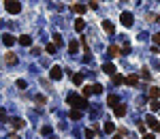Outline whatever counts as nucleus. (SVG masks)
Masks as SVG:
<instances>
[{
  "mask_svg": "<svg viewBox=\"0 0 160 139\" xmlns=\"http://www.w3.org/2000/svg\"><path fill=\"white\" fill-rule=\"evenodd\" d=\"M66 101H68V105H73L75 109H85V107H88V101H85V96L68 94V96H66Z\"/></svg>",
  "mask_w": 160,
  "mask_h": 139,
  "instance_id": "1",
  "label": "nucleus"
},
{
  "mask_svg": "<svg viewBox=\"0 0 160 139\" xmlns=\"http://www.w3.org/2000/svg\"><path fill=\"white\" fill-rule=\"evenodd\" d=\"M4 9H6V13H11V15H17V13L21 11V4H19L17 0H6V2H4Z\"/></svg>",
  "mask_w": 160,
  "mask_h": 139,
  "instance_id": "2",
  "label": "nucleus"
},
{
  "mask_svg": "<svg viewBox=\"0 0 160 139\" xmlns=\"http://www.w3.org/2000/svg\"><path fill=\"white\" fill-rule=\"evenodd\" d=\"M145 126H150L154 133H160V122L154 118V116H147V118H145Z\"/></svg>",
  "mask_w": 160,
  "mask_h": 139,
  "instance_id": "3",
  "label": "nucleus"
},
{
  "mask_svg": "<svg viewBox=\"0 0 160 139\" xmlns=\"http://www.w3.org/2000/svg\"><path fill=\"white\" fill-rule=\"evenodd\" d=\"M49 77H51V79H62V77H64V69H62V66H51Z\"/></svg>",
  "mask_w": 160,
  "mask_h": 139,
  "instance_id": "4",
  "label": "nucleus"
},
{
  "mask_svg": "<svg viewBox=\"0 0 160 139\" xmlns=\"http://www.w3.org/2000/svg\"><path fill=\"white\" fill-rule=\"evenodd\" d=\"M120 22L126 26V28H130V26L135 24V17H132V13H126V11H124V13H122V17H120Z\"/></svg>",
  "mask_w": 160,
  "mask_h": 139,
  "instance_id": "5",
  "label": "nucleus"
},
{
  "mask_svg": "<svg viewBox=\"0 0 160 139\" xmlns=\"http://www.w3.org/2000/svg\"><path fill=\"white\" fill-rule=\"evenodd\" d=\"M15 41H17V39H15L13 34H9V32H4V34H2V43H4V45H6V47L15 45Z\"/></svg>",
  "mask_w": 160,
  "mask_h": 139,
  "instance_id": "6",
  "label": "nucleus"
},
{
  "mask_svg": "<svg viewBox=\"0 0 160 139\" xmlns=\"http://www.w3.org/2000/svg\"><path fill=\"white\" fill-rule=\"evenodd\" d=\"M124 84H126V86H132V88L139 86V75H128V77L124 79Z\"/></svg>",
  "mask_w": 160,
  "mask_h": 139,
  "instance_id": "7",
  "label": "nucleus"
},
{
  "mask_svg": "<svg viewBox=\"0 0 160 139\" xmlns=\"http://www.w3.org/2000/svg\"><path fill=\"white\" fill-rule=\"evenodd\" d=\"M17 43H19V45H24V47H30V45H32V39H30L28 34H21V37L17 39Z\"/></svg>",
  "mask_w": 160,
  "mask_h": 139,
  "instance_id": "8",
  "label": "nucleus"
},
{
  "mask_svg": "<svg viewBox=\"0 0 160 139\" xmlns=\"http://www.w3.org/2000/svg\"><path fill=\"white\" fill-rule=\"evenodd\" d=\"M113 111H115L118 118H124V116H126V105H120V103H118V105L113 107Z\"/></svg>",
  "mask_w": 160,
  "mask_h": 139,
  "instance_id": "9",
  "label": "nucleus"
},
{
  "mask_svg": "<svg viewBox=\"0 0 160 139\" xmlns=\"http://www.w3.org/2000/svg\"><path fill=\"white\" fill-rule=\"evenodd\" d=\"M107 54H109V58H115V56H120V47L118 45H109Z\"/></svg>",
  "mask_w": 160,
  "mask_h": 139,
  "instance_id": "10",
  "label": "nucleus"
},
{
  "mask_svg": "<svg viewBox=\"0 0 160 139\" xmlns=\"http://www.w3.org/2000/svg\"><path fill=\"white\" fill-rule=\"evenodd\" d=\"M81 116H83V113H81V109H75V107H73V109H71V113H68V118H71V120H81Z\"/></svg>",
  "mask_w": 160,
  "mask_h": 139,
  "instance_id": "11",
  "label": "nucleus"
},
{
  "mask_svg": "<svg viewBox=\"0 0 160 139\" xmlns=\"http://www.w3.org/2000/svg\"><path fill=\"white\" fill-rule=\"evenodd\" d=\"M103 71H105L107 75H115V66H113V64H109V62H107V64H103Z\"/></svg>",
  "mask_w": 160,
  "mask_h": 139,
  "instance_id": "12",
  "label": "nucleus"
},
{
  "mask_svg": "<svg viewBox=\"0 0 160 139\" xmlns=\"http://www.w3.org/2000/svg\"><path fill=\"white\" fill-rule=\"evenodd\" d=\"M118 103H120V101H118L115 94H109V96H107V105H109V107H115Z\"/></svg>",
  "mask_w": 160,
  "mask_h": 139,
  "instance_id": "13",
  "label": "nucleus"
},
{
  "mask_svg": "<svg viewBox=\"0 0 160 139\" xmlns=\"http://www.w3.org/2000/svg\"><path fill=\"white\" fill-rule=\"evenodd\" d=\"M24 124H26V122H24L21 118H13V120H11V126H13V129H21Z\"/></svg>",
  "mask_w": 160,
  "mask_h": 139,
  "instance_id": "14",
  "label": "nucleus"
},
{
  "mask_svg": "<svg viewBox=\"0 0 160 139\" xmlns=\"http://www.w3.org/2000/svg\"><path fill=\"white\" fill-rule=\"evenodd\" d=\"M71 9H73V11H75V13H79V15H83V13H85V9H88V6H85V4H73V6H71Z\"/></svg>",
  "mask_w": 160,
  "mask_h": 139,
  "instance_id": "15",
  "label": "nucleus"
},
{
  "mask_svg": "<svg viewBox=\"0 0 160 139\" xmlns=\"http://www.w3.org/2000/svg\"><path fill=\"white\" fill-rule=\"evenodd\" d=\"M4 60H6L9 64H17V56H15V54H11V51L4 56Z\"/></svg>",
  "mask_w": 160,
  "mask_h": 139,
  "instance_id": "16",
  "label": "nucleus"
},
{
  "mask_svg": "<svg viewBox=\"0 0 160 139\" xmlns=\"http://www.w3.org/2000/svg\"><path fill=\"white\" fill-rule=\"evenodd\" d=\"M150 109H152V111H160V101H158V98H152Z\"/></svg>",
  "mask_w": 160,
  "mask_h": 139,
  "instance_id": "17",
  "label": "nucleus"
},
{
  "mask_svg": "<svg viewBox=\"0 0 160 139\" xmlns=\"http://www.w3.org/2000/svg\"><path fill=\"white\" fill-rule=\"evenodd\" d=\"M83 28H85V22H83V19H75V30H77V32H81Z\"/></svg>",
  "mask_w": 160,
  "mask_h": 139,
  "instance_id": "18",
  "label": "nucleus"
},
{
  "mask_svg": "<svg viewBox=\"0 0 160 139\" xmlns=\"http://www.w3.org/2000/svg\"><path fill=\"white\" fill-rule=\"evenodd\" d=\"M103 28H105V30H107V32H109V34H111V32H113V30H115V28H113V24H111V22H107V19H105V22H103Z\"/></svg>",
  "mask_w": 160,
  "mask_h": 139,
  "instance_id": "19",
  "label": "nucleus"
},
{
  "mask_svg": "<svg viewBox=\"0 0 160 139\" xmlns=\"http://www.w3.org/2000/svg\"><path fill=\"white\" fill-rule=\"evenodd\" d=\"M53 43H56L58 47L64 45V39H62V34H58V32H56V34H53Z\"/></svg>",
  "mask_w": 160,
  "mask_h": 139,
  "instance_id": "20",
  "label": "nucleus"
},
{
  "mask_svg": "<svg viewBox=\"0 0 160 139\" xmlns=\"http://www.w3.org/2000/svg\"><path fill=\"white\" fill-rule=\"evenodd\" d=\"M56 49H58V45H56V43H49V45L45 47V51H47V54H56Z\"/></svg>",
  "mask_w": 160,
  "mask_h": 139,
  "instance_id": "21",
  "label": "nucleus"
},
{
  "mask_svg": "<svg viewBox=\"0 0 160 139\" xmlns=\"http://www.w3.org/2000/svg\"><path fill=\"white\" fill-rule=\"evenodd\" d=\"M81 81H83V75H79V73L73 75V84H75V86H81Z\"/></svg>",
  "mask_w": 160,
  "mask_h": 139,
  "instance_id": "22",
  "label": "nucleus"
},
{
  "mask_svg": "<svg viewBox=\"0 0 160 139\" xmlns=\"http://www.w3.org/2000/svg\"><path fill=\"white\" fill-rule=\"evenodd\" d=\"M34 101H37L39 105H45V103H47V96H43V94H37V96H34Z\"/></svg>",
  "mask_w": 160,
  "mask_h": 139,
  "instance_id": "23",
  "label": "nucleus"
},
{
  "mask_svg": "<svg viewBox=\"0 0 160 139\" xmlns=\"http://www.w3.org/2000/svg\"><path fill=\"white\" fill-rule=\"evenodd\" d=\"M150 96H152V98H158L160 96V88H150Z\"/></svg>",
  "mask_w": 160,
  "mask_h": 139,
  "instance_id": "24",
  "label": "nucleus"
},
{
  "mask_svg": "<svg viewBox=\"0 0 160 139\" xmlns=\"http://www.w3.org/2000/svg\"><path fill=\"white\" fill-rule=\"evenodd\" d=\"M124 79H126V77H122V75H118V73L113 75V84H118V86H120V84H124Z\"/></svg>",
  "mask_w": 160,
  "mask_h": 139,
  "instance_id": "25",
  "label": "nucleus"
},
{
  "mask_svg": "<svg viewBox=\"0 0 160 139\" xmlns=\"http://www.w3.org/2000/svg\"><path fill=\"white\" fill-rule=\"evenodd\" d=\"M103 92V86H100V84H94V86H92V94H100Z\"/></svg>",
  "mask_w": 160,
  "mask_h": 139,
  "instance_id": "26",
  "label": "nucleus"
},
{
  "mask_svg": "<svg viewBox=\"0 0 160 139\" xmlns=\"http://www.w3.org/2000/svg\"><path fill=\"white\" fill-rule=\"evenodd\" d=\"M68 49H71V54H75V51L79 49V45H77V41H71V43H68Z\"/></svg>",
  "mask_w": 160,
  "mask_h": 139,
  "instance_id": "27",
  "label": "nucleus"
},
{
  "mask_svg": "<svg viewBox=\"0 0 160 139\" xmlns=\"http://www.w3.org/2000/svg\"><path fill=\"white\" fill-rule=\"evenodd\" d=\"M113 129H115L113 122H105V131H107V133H113Z\"/></svg>",
  "mask_w": 160,
  "mask_h": 139,
  "instance_id": "28",
  "label": "nucleus"
},
{
  "mask_svg": "<svg viewBox=\"0 0 160 139\" xmlns=\"http://www.w3.org/2000/svg\"><path fill=\"white\" fill-rule=\"evenodd\" d=\"M41 133H43V135H51V126H43Z\"/></svg>",
  "mask_w": 160,
  "mask_h": 139,
  "instance_id": "29",
  "label": "nucleus"
},
{
  "mask_svg": "<svg viewBox=\"0 0 160 139\" xmlns=\"http://www.w3.org/2000/svg\"><path fill=\"white\" fill-rule=\"evenodd\" d=\"M94 133H96L94 129H88V131H85V137H88V139H92V137H94Z\"/></svg>",
  "mask_w": 160,
  "mask_h": 139,
  "instance_id": "30",
  "label": "nucleus"
},
{
  "mask_svg": "<svg viewBox=\"0 0 160 139\" xmlns=\"http://www.w3.org/2000/svg\"><path fill=\"white\" fill-rule=\"evenodd\" d=\"M90 94H92V86H85L83 88V96H90Z\"/></svg>",
  "mask_w": 160,
  "mask_h": 139,
  "instance_id": "31",
  "label": "nucleus"
},
{
  "mask_svg": "<svg viewBox=\"0 0 160 139\" xmlns=\"http://www.w3.org/2000/svg\"><path fill=\"white\" fill-rule=\"evenodd\" d=\"M141 77H145V79H150V71H147V69H143V71H141Z\"/></svg>",
  "mask_w": 160,
  "mask_h": 139,
  "instance_id": "32",
  "label": "nucleus"
},
{
  "mask_svg": "<svg viewBox=\"0 0 160 139\" xmlns=\"http://www.w3.org/2000/svg\"><path fill=\"white\" fill-rule=\"evenodd\" d=\"M17 88H21V90H24V88H26V81H24V79H19V81H17Z\"/></svg>",
  "mask_w": 160,
  "mask_h": 139,
  "instance_id": "33",
  "label": "nucleus"
},
{
  "mask_svg": "<svg viewBox=\"0 0 160 139\" xmlns=\"http://www.w3.org/2000/svg\"><path fill=\"white\" fill-rule=\"evenodd\" d=\"M154 43H156V45H160V32H158V34H154Z\"/></svg>",
  "mask_w": 160,
  "mask_h": 139,
  "instance_id": "34",
  "label": "nucleus"
},
{
  "mask_svg": "<svg viewBox=\"0 0 160 139\" xmlns=\"http://www.w3.org/2000/svg\"><path fill=\"white\" fill-rule=\"evenodd\" d=\"M4 116H6V111H4V109H0V120H4Z\"/></svg>",
  "mask_w": 160,
  "mask_h": 139,
  "instance_id": "35",
  "label": "nucleus"
},
{
  "mask_svg": "<svg viewBox=\"0 0 160 139\" xmlns=\"http://www.w3.org/2000/svg\"><path fill=\"white\" fill-rule=\"evenodd\" d=\"M143 139H156L154 135H143Z\"/></svg>",
  "mask_w": 160,
  "mask_h": 139,
  "instance_id": "36",
  "label": "nucleus"
},
{
  "mask_svg": "<svg viewBox=\"0 0 160 139\" xmlns=\"http://www.w3.org/2000/svg\"><path fill=\"white\" fill-rule=\"evenodd\" d=\"M156 22H160V17H156Z\"/></svg>",
  "mask_w": 160,
  "mask_h": 139,
  "instance_id": "37",
  "label": "nucleus"
},
{
  "mask_svg": "<svg viewBox=\"0 0 160 139\" xmlns=\"http://www.w3.org/2000/svg\"><path fill=\"white\" fill-rule=\"evenodd\" d=\"M113 139H120V135H118V137H113Z\"/></svg>",
  "mask_w": 160,
  "mask_h": 139,
  "instance_id": "38",
  "label": "nucleus"
}]
</instances>
